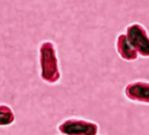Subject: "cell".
<instances>
[{
    "label": "cell",
    "mask_w": 149,
    "mask_h": 135,
    "mask_svg": "<svg viewBox=\"0 0 149 135\" xmlns=\"http://www.w3.org/2000/svg\"><path fill=\"white\" fill-rule=\"evenodd\" d=\"M15 122V114L7 105H0V126H9Z\"/></svg>",
    "instance_id": "cell-6"
},
{
    "label": "cell",
    "mask_w": 149,
    "mask_h": 135,
    "mask_svg": "<svg viewBox=\"0 0 149 135\" xmlns=\"http://www.w3.org/2000/svg\"><path fill=\"white\" fill-rule=\"evenodd\" d=\"M126 39L139 56L149 57V34L139 23L130 24L126 27Z\"/></svg>",
    "instance_id": "cell-2"
},
{
    "label": "cell",
    "mask_w": 149,
    "mask_h": 135,
    "mask_svg": "<svg viewBox=\"0 0 149 135\" xmlns=\"http://www.w3.org/2000/svg\"><path fill=\"white\" fill-rule=\"evenodd\" d=\"M116 50L120 57L126 62H133L138 58V52L129 43L125 34H120L116 39Z\"/></svg>",
    "instance_id": "cell-5"
},
{
    "label": "cell",
    "mask_w": 149,
    "mask_h": 135,
    "mask_svg": "<svg viewBox=\"0 0 149 135\" xmlns=\"http://www.w3.org/2000/svg\"><path fill=\"white\" fill-rule=\"evenodd\" d=\"M58 131L63 135H97L99 126L93 122L70 118L58 125Z\"/></svg>",
    "instance_id": "cell-3"
},
{
    "label": "cell",
    "mask_w": 149,
    "mask_h": 135,
    "mask_svg": "<svg viewBox=\"0 0 149 135\" xmlns=\"http://www.w3.org/2000/svg\"><path fill=\"white\" fill-rule=\"evenodd\" d=\"M40 76L49 84H55L61 80L59 62L55 44L51 41H43L39 47Z\"/></svg>",
    "instance_id": "cell-1"
},
{
    "label": "cell",
    "mask_w": 149,
    "mask_h": 135,
    "mask_svg": "<svg viewBox=\"0 0 149 135\" xmlns=\"http://www.w3.org/2000/svg\"><path fill=\"white\" fill-rule=\"evenodd\" d=\"M62 135H63V134H62Z\"/></svg>",
    "instance_id": "cell-7"
},
{
    "label": "cell",
    "mask_w": 149,
    "mask_h": 135,
    "mask_svg": "<svg viewBox=\"0 0 149 135\" xmlns=\"http://www.w3.org/2000/svg\"><path fill=\"white\" fill-rule=\"evenodd\" d=\"M125 97L134 102L149 105V83L143 81L132 82L125 86Z\"/></svg>",
    "instance_id": "cell-4"
}]
</instances>
